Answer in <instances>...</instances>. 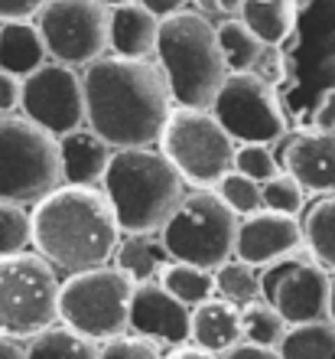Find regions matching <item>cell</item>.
I'll return each instance as SVG.
<instances>
[{
    "mask_svg": "<svg viewBox=\"0 0 335 359\" xmlns=\"http://www.w3.org/2000/svg\"><path fill=\"white\" fill-rule=\"evenodd\" d=\"M85 108L88 128L98 131L114 151L153 147L173 111L166 76L157 59L101 56L85 66Z\"/></svg>",
    "mask_w": 335,
    "mask_h": 359,
    "instance_id": "cell-1",
    "label": "cell"
},
{
    "mask_svg": "<svg viewBox=\"0 0 335 359\" xmlns=\"http://www.w3.org/2000/svg\"><path fill=\"white\" fill-rule=\"evenodd\" d=\"M33 252L59 271L75 274L108 265L121 245V222L101 187L62 183L33 203Z\"/></svg>",
    "mask_w": 335,
    "mask_h": 359,
    "instance_id": "cell-2",
    "label": "cell"
},
{
    "mask_svg": "<svg viewBox=\"0 0 335 359\" xmlns=\"http://www.w3.org/2000/svg\"><path fill=\"white\" fill-rule=\"evenodd\" d=\"M153 59L166 76L173 104L186 108H212L215 95L228 79L218 27L199 10H179L159 20Z\"/></svg>",
    "mask_w": 335,
    "mask_h": 359,
    "instance_id": "cell-3",
    "label": "cell"
},
{
    "mask_svg": "<svg viewBox=\"0 0 335 359\" xmlns=\"http://www.w3.org/2000/svg\"><path fill=\"white\" fill-rule=\"evenodd\" d=\"M101 189L111 199L124 236H150L166 226L179 199L186 196V180L163 151L124 147L114 151Z\"/></svg>",
    "mask_w": 335,
    "mask_h": 359,
    "instance_id": "cell-4",
    "label": "cell"
},
{
    "mask_svg": "<svg viewBox=\"0 0 335 359\" xmlns=\"http://www.w3.org/2000/svg\"><path fill=\"white\" fill-rule=\"evenodd\" d=\"M59 268L39 252L0 255V337L33 340L59 320Z\"/></svg>",
    "mask_w": 335,
    "mask_h": 359,
    "instance_id": "cell-5",
    "label": "cell"
},
{
    "mask_svg": "<svg viewBox=\"0 0 335 359\" xmlns=\"http://www.w3.org/2000/svg\"><path fill=\"white\" fill-rule=\"evenodd\" d=\"M238 229L241 216L215 189H192L179 199L159 236L173 262H189L215 271L228 258H234Z\"/></svg>",
    "mask_w": 335,
    "mask_h": 359,
    "instance_id": "cell-6",
    "label": "cell"
},
{
    "mask_svg": "<svg viewBox=\"0 0 335 359\" xmlns=\"http://www.w3.org/2000/svg\"><path fill=\"white\" fill-rule=\"evenodd\" d=\"M62 187L59 137L27 114H0V199L39 203Z\"/></svg>",
    "mask_w": 335,
    "mask_h": 359,
    "instance_id": "cell-7",
    "label": "cell"
},
{
    "mask_svg": "<svg viewBox=\"0 0 335 359\" xmlns=\"http://www.w3.org/2000/svg\"><path fill=\"white\" fill-rule=\"evenodd\" d=\"M159 151L186 183L196 189H215L224 173L234 170L238 141L222 128L212 108L173 104L159 134Z\"/></svg>",
    "mask_w": 335,
    "mask_h": 359,
    "instance_id": "cell-8",
    "label": "cell"
},
{
    "mask_svg": "<svg viewBox=\"0 0 335 359\" xmlns=\"http://www.w3.org/2000/svg\"><path fill=\"white\" fill-rule=\"evenodd\" d=\"M134 287L137 284L114 265L75 271L59 291V320L94 343H108L131 330Z\"/></svg>",
    "mask_w": 335,
    "mask_h": 359,
    "instance_id": "cell-9",
    "label": "cell"
},
{
    "mask_svg": "<svg viewBox=\"0 0 335 359\" xmlns=\"http://www.w3.org/2000/svg\"><path fill=\"white\" fill-rule=\"evenodd\" d=\"M49 59L85 69L111 53V7L101 0H49L36 13Z\"/></svg>",
    "mask_w": 335,
    "mask_h": 359,
    "instance_id": "cell-10",
    "label": "cell"
},
{
    "mask_svg": "<svg viewBox=\"0 0 335 359\" xmlns=\"http://www.w3.org/2000/svg\"><path fill=\"white\" fill-rule=\"evenodd\" d=\"M212 114L238 144H273L287 131L273 86L254 72H228L212 102Z\"/></svg>",
    "mask_w": 335,
    "mask_h": 359,
    "instance_id": "cell-11",
    "label": "cell"
},
{
    "mask_svg": "<svg viewBox=\"0 0 335 359\" xmlns=\"http://www.w3.org/2000/svg\"><path fill=\"white\" fill-rule=\"evenodd\" d=\"M261 294L283 313L290 327L332 320L335 281L332 271H326L316 258L293 255L267 265L261 274Z\"/></svg>",
    "mask_w": 335,
    "mask_h": 359,
    "instance_id": "cell-12",
    "label": "cell"
},
{
    "mask_svg": "<svg viewBox=\"0 0 335 359\" xmlns=\"http://www.w3.org/2000/svg\"><path fill=\"white\" fill-rule=\"evenodd\" d=\"M20 111L49 134L78 131L88 124V108H85V79L75 66L49 59L43 69L23 79V102Z\"/></svg>",
    "mask_w": 335,
    "mask_h": 359,
    "instance_id": "cell-13",
    "label": "cell"
},
{
    "mask_svg": "<svg viewBox=\"0 0 335 359\" xmlns=\"http://www.w3.org/2000/svg\"><path fill=\"white\" fill-rule=\"evenodd\" d=\"M303 248H306V236H303V222L297 216L257 209L254 216L241 219L234 258H241L254 268H267L283 258L299 255Z\"/></svg>",
    "mask_w": 335,
    "mask_h": 359,
    "instance_id": "cell-14",
    "label": "cell"
},
{
    "mask_svg": "<svg viewBox=\"0 0 335 359\" xmlns=\"http://www.w3.org/2000/svg\"><path fill=\"white\" fill-rule=\"evenodd\" d=\"M131 330L153 343L183 346L192 333V307L173 297L159 281L137 284L131 301Z\"/></svg>",
    "mask_w": 335,
    "mask_h": 359,
    "instance_id": "cell-15",
    "label": "cell"
},
{
    "mask_svg": "<svg viewBox=\"0 0 335 359\" xmlns=\"http://www.w3.org/2000/svg\"><path fill=\"white\" fill-rule=\"evenodd\" d=\"M283 170L313 196L335 193V134L332 131H299L283 144Z\"/></svg>",
    "mask_w": 335,
    "mask_h": 359,
    "instance_id": "cell-16",
    "label": "cell"
},
{
    "mask_svg": "<svg viewBox=\"0 0 335 359\" xmlns=\"http://www.w3.org/2000/svg\"><path fill=\"white\" fill-rule=\"evenodd\" d=\"M114 147L104 141L88 124L78 131H69L59 137V161H62V183L78 187H101L104 173L111 167Z\"/></svg>",
    "mask_w": 335,
    "mask_h": 359,
    "instance_id": "cell-17",
    "label": "cell"
},
{
    "mask_svg": "<svg viewBox=\"0 0 335 359\" xmlns=\"http://www.w3.org/2000/svg\"><path fill=\"white\" fill-rule=\"evenodd\" d=\"M192 346L205 353H228L238 343H244V327H241V307L224 297H212V301L192 307V333H189Z\"/></svg>",
    "mask_w": 335,
    "mask_h": 359,
    "instance_id": "cell-18",
    "label": "cell"
},
{
    "mask_svg": "<svg viewBox=\"0 0 335 359\" xmlns=\"http://www.w3.org/2000/svg\"><path fill=\"white\" fill-rule=\"evenodd\" d=\"M159 39V17L143 4H124L111 10V53L127 59H153Z\"/></svg>",
    "mask_w": 335,
    "mask_h": 359,
    "instance_id": "cell-19",
    "label": "cell"
},
{
    "mask_svg": "<svg viewBox=\"0 0 335 359\" xmlns=\"http://www.w3.org/2000/svg\"><path fill=\"white\" fill-rule=\"evenodd\" d=\"M49 62L46 39L33 20H3L0 23V69L27 79Z\"/></svg>",
    "mask_w": 335,
    "mask_h": 359,
    "instance_id": "cell-20",
    "label": "cell"
},
{
    "mask_svg": "<svg viewBox=\"0 0 335 359\" xmlns=\"http://www.w3.org/2000/svg\"><path fill=\"white\" fill-rule=\"evenodd\" d=\"M169 262H173V258H169L159 232H150V236H127V238H121V245L114 252V268H121L134 284L159 281V274L166 271Z\"/></svg>",
    "mask_w": 335,
    "mask_h": 359,
    "instance_id": "cell-21",
    "label": "cell"
},
{
    "mask_svg": "<svg viewBox=\"0 0 335 359\" xmlns=\"http://www.w3.org/2000/svg\"><path fill=\"white\" fill-rule=\"evenodd\" d=\"M297 0H244L238 17L254 29L264 46H280L297 27Z\"/></svg>",
    "mask_w": 335,
    "mask_h": 359,
    "instance_id": "cell-22",
    "label": "cell"
},
{
    "mask_svg": "<svg viewBox=\"0 0 335 359\" xmlns=\"http://www.w3.org/2000/svg\"><path fill=\"white\" fill-rule=\"evenodd\" d=\"M29 359H98V343L85 333L72 330L66 323H56L33 337L27 346Z\"/></svg>",
    "mask_w": 335,
    "mask_h": 359,
    "instance_id": "cell-23",
    "label": "cell"
},
{
    "mask_svg": "<svg viewBox=\"0 0 335 359\" xmlns=\"http://www.w3.org/2000/svg\"><path fill=\"white\" fill-rule=\"evenodd\" d=\"M218 27V43H222L224 62H228V72H254L257 59L264 56V43L254 36V29L244 23L241 17H228Z\"/></svg>",
    "mask_w": 335,
    "mask_h": 359,
    "instance_id": "cell-24",
    "label": "cell"
},
{
    "mask_svg": "<svg viewBox=\"0 0 335 359\" xmlns=\"http://www.w3.org/2000/svg\"><path fill=\"white\" fill-rule=\"evenodd\" d=\"M159 284L166 287L173 297H179L189 307L212 301L218 287H215V271L202 265H189V262H169L166 271L159 274Z\"/></svg>",
    "mask_w": 335,
    "mask_h": 359,
    "instance_id": "cell-25",
    "label": "cell"
},
{
    "mask_svg": "<svg viewBox=\"0 0 335 359\" xmlns=\"http://www.w3.org/2000/svg\"><path fill=\"white\" fill-rule=\"evenodd\" d=\"M277 350L283 359H335V320L290 327Z\"/></svg>",
    "mask_w": 335,
    "mask_h": 359,
    "instance_id": "cell-26",
    "label": "cell"
},
{
    "mask_svg": "<svg viewBox=\"0 0 335 359\" xmlns=\"http://www.w3.org/2000/svg\"><path fill=\"white\" fill-rule=\"evenodd\" d=\"M303 236L309 258H316L326 271H335V193L309 206L303 219Z\"/></svg>",
    "mask_w": 335,
    "mask_h": 359,
    "instance_id": "cell-27",
    "label": "cell"
},
{
    "mask_svg": "<svg viewBox=\"0 0 335 359\" xmlns=\"http://www.w3.org/2000/svg\"><path fill=\"white\" fill-rule=\"evenodd\" d=\"M241 327H244V340L248 343H257V346H270V350H277L283 337H287L290 323L283 320V313L267 301H251L241 307Z\"/></svg>",
    "mask_w": 335,
    "mask_h": 359,
    "instance_id": "cell-28",
    "label": "cell"
},
{
    "mask_svg": "<svg viewBox=\"0 0 335 359\" xmlns=\"http://www.w3.org/2000/svg\"><path fill=\"white\" fill-rule=\"evenodd\" d=\"M215 287H218V294H222L224 301L238 304V307H244V304L251 301H261V274L254 271V265H248V262H241V258H228L224 265L215 268Z\"/></svg>",
    "mask_w": 335,
    "mask_h": 359,
    "instance_id": "cell-29",
    "label": "cell"
},
{
    "mask_svg": "<svg viewBox=\"0 0 335 359\" xmlns=\"http://www.w3.org/2000/svg\"><path fill=\"white\" fill-rule=\"evenodd\" d=\"M215 193L228 203V206L238 212V216H254L257 209H264V183H257V180L244 177V173L238 170H228L222 180H218V187H215Z\"/></svg>",
    "mask_w": 335,
    "mask_h": 359,
    "instance_id": "cell-30",
    "label": "cell"
},
{
    "mask_svg": "<svg viewBox=\"0 0 335 359\" xmlns=\"http://www.w3.org/2000/svg\"><path fill=\"white\" fill-rule=\"evenodd\" d=\"M33 245V222L23 203L0 199V255H17Z\"/></svg>",
    "mask_w": 335,
    "mask_h": 359,
    "instance_id": "cell-31",
    "label": "cell"
},
{
    "mask_svg": "<svg viewBox=\"0 0 335 359\" xmlns=\"http://www.w3.org/2000/svg\"><path fill=\"white\" fill-rule=\"evenodd\" d=\"M303 206H306V189L299 187V180H293L287 170H280L273 180L264 183V209L299 216Z\"/></svg>",
    "mask_w": 335,
    "mask_h": 359,
    "instance_id": "cell-32",
    "label": "cell"
},
{
    "mask_svg": "<svg viewBox=\"0 0 335 359\" xmlns=\"http://www.w3.org/2000/svg\"><path fill=\"white\" fill-rule=\"evenodd\" d=\"M234 170L257 180V183H267V180H273L280 173V163L273 157V151H270V144H238Z\"/></svg>",
    "mask_w": 335,
    "mask_h": 359,
    "instance_id": "cell-33",
    "label": "cell"
},
{
    "mask_svg": "<svg viewBox=\"0 0 335 359\" xmlns=\"http://www.w3.org/2000/svg\"><path fill=\"white\" fill-rule=\"evenodd\" d=\"M98 359H166L159 353V343L147 340V337H134V333H121L114 340L98 346Z\"/></svg>",
    "mask_w": 335,
    "mask_h": 359,
    "instance_id": "cell-34",
    "label": "cell"
},
{
    "mask_svg": "<svg viewBox=\"0 0 335 359\" xmlns=\"http://www.w3.org/2000/svg\"><path fill=\"white\" fill-rule=\"evenodd\" d=\"M23 102V79L0 69V114H17Z\"/></svg>",
    "mask_w": 335,
    "mask_h": 359,
    "instance_id": "cell-35",
    "label": "cell"
},
{
    "mask_svg": "<svg viewBox=\"0 0 335 359\" xmlns=\"http://www.w3.org/2000/svg\"><path fill=\"white\" fill-rule=\"evenodd\" d=\"M49 0H0V23L3 20H33Z\"/></svg>",
    "mask_w": 335,
    "mask_h": 359,
    "instance_id": "cell-36",
    "label": "cell"
},
{
    "mask_svg": "<svg viewBox=\"0 0 335 359\" xmlns=\"http://www.w3.org/2000/svg\"><path fill=\"white\" fill-rule=\"evenodd\" d=\"M199 7V13H205V17H238L241 13V4L244 0H192Z\"/></svg>",
    "mask_w": 335,
    "mask_h": 359,
    "instance_id": "cell-37",
    "label": "cell"
},
{
    "mask_svg": "<svg viewBox=\"0 0 335 359\" xmlns=\"http://www.w3.org/2000/svg\"><path fill=\"white\" fill-rule=\"evenodd\" d=\"M222 359H283L280 350H270V346H257V343H238L234 350H228Z\"/></svg>",
    "mask_w": 335,
    "mask_h": 359,
    "instance_id": "cell-38",
    "label": "cell"
},
{
    "mask_svg": "<svg viewBox=\"0 0 335 359\" xmlns=\"http://www.w3.org/2000/svg\"><path fill=\"white\" fill-rule=\"evenodd\" d=\"M313 124H316L319 131L335 134V88H329V92L322 95V102H319L316 114H313Z\"/></svg>",
    "mask_w": 335,
    "mask_h": 359,
    "instance_id": "cell-39",
    "label": "cell"
},
{
    "mask_svg": "<svg viewBox=\"0 0 335 359\" xmlns=\"http://www.w3.org/2000/svg\"><path fill=\"white\" fill-rule=\"evenodd\" d=\"M137 4H143V7L153 10V13L163 20V17L179 13V10H189V4H192V0H137Z\"/></svg>",
    "mask_w": 335,
    "mask_h": 359,
    "instance_id": "cell-40",
    "label": "cell"
},
{
    "mask_svg": "<svg viewBox=\"0 0 335 359\" xmlns=\"http://www.w3.org/2000/svg\"><path fill=\"white\" fill-rule=\"evenodd\" d=\"M0 359H29V356H27V350H23L17 340L0 337Z\"/></svg>",
    "mask_w": 335,
    "mask_h": 359,
    "instance_id": "cell-41",
    "label": "cell"
},
{
    "mask_svg": "<svg viewBox=\"0 0 335 359\" xmlns=\"http://www.w3.org/2000/svg\"><path fill=\"white\" fill-rule=\"evenodd\" d=\"M166 359H218V356H215V353H205V350H199V346H186V350L169 353Z\"/></svg>",
    "mask_w": 335,
    "mask_h": 359,
    "instance_id": "cell-42",
    "label": "cell"
},
{
    "mask_svg": "<svg viewBox=\"0 0 335 359\" xmlns=\"http://www.w3.org/2000/svg\"><path fill=\"white\" fill-rule=\"evenodd\" d=\"M101 4H108V7H124V4H134V0H101Z\"/></svg>",
    "mask_w": 335,
    "mask_h": 359,
    "instance_id": "cell-43",
    "label": "cell"
},
{
    "mask_svg": "<svg viewBox=\"0 0 335 359\" xmlns=\"http://www.w3.org/2000/svg\"><path fill=\"white\" fill-rule=\"evenodd\" d=\"M332 313H335V304H332Z\"/></svg>",
    "mask_w": 335,
    "mask_h": 359,
    "instance_id": "cell-44",
    "label": "cell"
}]
</instances>
